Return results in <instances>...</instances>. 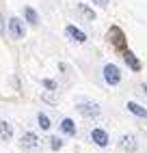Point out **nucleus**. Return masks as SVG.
Listing matches in <instances>:
<instances>
[{"label": "nucleus", "instance_id": "obj_1", "mask_svg": "<svg viewBox=\"0 0 147 153\" xmlns=\"http://www.w3.org/2000/svg\"><path fill=\"white\" fill-rule=\"evenodd\" d=\"M102 76H104V82L110 84V86H117L121 82V71L117 65H104V71H102Z\"/></svg>", "mask_w": 147, "mask_h": 153}, {"label": "nucleus", "instance_id": "obj_2", "mask_svg": "<svg viewBox=\"0 0 147 153\" xmlns=\"http://www.w3.org/2000/svg\"><path fill=\"white\" fill-rule=\"evenodd\" d=\"M78 112L82 117H87V119H98L102 108L95 104V101H80V104H78Z\"/></svg>", "mask_w": 147, "mask_h": 153}, {"label": "nucleus", "instance_id": "obj_3", "mask_svg": "<svg viewBox=\"0 0 147 153\" xmlns=\"http://www.w3.org/2000/svg\"><path fill=\"white\" fill-rule=\"evenodd\" d=\"M119 147L123 151H128V153H136V151H139V140H136L134 134H123L119 138Z\"/></svg>", "mask_w": 147, "mask_h": 153}, {"label": "nucleus", "instance_id": "obj_4", "mask_svg": "<svg viewBox=\"0 0 147 153\" xmlns=\"http://www.w3.org/2000/svg\"><path fill=\"white\" fill-rule=\"evenodd\" d=\"M91 140H93V145H98V147H108V131L106 129H102V127H95V129H91Z\"/></svg>", "mask_w": 147, "mask_h": 153}, {"label": "nucleus", "instance_id": "obj_5", "mask_svg": "<svg viewBox=\"0 0 147 153\" xmlns=\"http://www.w3.org/2000/svg\"><path fill=\"white\" fill-rule=\"evenodd\" d=\"M9 35H11L13 39H22L26 33H24V24L22 19L17 17H9Z\"/></svg>", "mask_w": 147, "mask_h": 153}, {"label": "nucleus", "instance_id": "obj_6", "mask_svg": "<svg viewBox=\"0 0 147 153\" xmlns=\"http://www.w3.org/2000/svg\"><path fill=\"white\" fill-rule=\"evenodd\" d=\"M65 35L71 39V41H76V43H85L87 41V35L82 33L80 28H76V26H67L65 28Z\"/></svg>", "mask_w": 147, "mask_h": 153}, {"label": "nucleus", "instance_id": "obj_7", "mask_svg": "<svg viewBox=\"0 0 147 153\" xmlns=\"http://www.w3.org/2000/svg\"><path fill=\"white\" fill-rule=\"evenodd\" d=\"M37 145H39V138L35 131H26L22 136V149H35Z\"/></svg>", "mask_w": 147, "mask_h": 153}, {"label": "nucleus", "instance_id": "obj_8", "mask_svg": "<svg viewBox=\"0 0 147 153\" xmlns=\"http://www.w3.org/2000/svg\"><path fill=\"white\" fill-rule=\"evenodd\" d=\"M128 110L139 119H147V108H143L141 104H136V101H128Z\"/></svg>", "mask_w": 147, "mask_h": 153}, {"label": "nucleus", "instance_id": "obj_9", "mask_svg": "<svg viewBox=\"0 0 147 153\" xmlns=\"http://www.w3.org/2000/svg\"><path fill=\"white\" fill-rule=\"evenodd\" d=\"M61 131H63V134H67V136H76V123L65 117L61 121Z\"/></svg>", "mask_w": 147, "mask_h": 153}, {"label": "nucleus", "instance_id": "obj_10", "mask_svg": "<svg viewBox=\"0 0 147 153\" xmlns=\"http://www.w3.org/2000/svg\"><path fill=\"white\" fill-rule=\"evenodd\" d=\"M123 58H125V63H128V67H130L132 71H139V69H141L139 58H136V56L130 52V50H125V52H123Z\"/></svg>", "mask_w": 147, "mask_h": 153}, {"label": "nucleus", "instance_id": "obj_11", "mask_svg": "<svg viewBox=\"0 0 147 153\" xmlns=\"http://www.w3.org/2000/svg\"><path fill=\"white\" fill-rule=\"evenodd\" d=\"M13 138V127L7 121H0V140H11Z\"/></svg>", "mask_w": 147, "mask_h": 153}, {"label": "nucleus", "instance_id": "obj_12", "mask_svg": "<svg viewBox=\"0 0 147 153\" xmlns=\"http://www.w3.org/2000/svg\"><path fill=\"white\" fill-rule=\"evenodd\" d=\"M24 15H26V19H28V24H33V26L39 22L37 11H35V9H30V7H26V9H24Z\"/></svg>", "mask_w": 147, "mask_h": 153}, {"label": "nucleus", "instance_id": "obj_13", "mask_svg": "<svg viewBox=\"0 0 147 153\" xmlns=\"http://www.w3.org/2000/svg\"><path fill=\"white\" fill-rule=\"evenodd\" d=\"M37 123H39V127L41 129H50V119H48V114H44V112H39V114H37Z\"/></svg>", "mask_w": 147, "mask_h": 153}, {"label": "nucleus", "instance_id": "obj_14", "mask_svg": "<svg viewBox=\"0 0 147 153\" xmlns=\"http://www.w3.org/2000/svg\"><path fill=\"white\" fill-rule=\"evenodd\" d=\"M78 11H80L82 15H85V17L89 19V22H93V19H95V13H93L89 7H85V4H78Z\"/></svg>", "mask_w": 147, "mask_h": 153}, {"label": "nucleus", "instance_id": "obj_15", "mask_svg": "<svg viewBox=\"0 0 147 153\" xmlns=\"http://www.w3.org/2000/svg\"><path fill=\"white\" fill-rule=\"evenodd\" d=\"M50 149H52V151L63 149V140H61L58 136H52V138H50Z\"/></svg>", "mask_w": 147, "mask_h": 153}, {"label": "nucleus", "instance_id": "obj_16", "mask_svg": "<svg viewBox=\"0 0 147 153\" xmlns=\"http://www.w3.org/2000/svg\"><path fill=\"white\" fill-rule=\"evenodd\" d=\"M112 41H115V45H119V48H123V35H121V30H117V28H112Z\"/></svg>", "mask_w": 147, "mask_h": 153}, {"label": "nucleus", "instance_id": "obj_17", "mask_svg": "<svg viewBox=\"0 0 147 153\" xmlns=\"http://www.w3.org/2000/svg\"><path fill=\"white\" fill-rule=\"evenodd\" d=\"M41 84H44L48 91H56V82H54V80H44Z\"/></svg>", "mask_w": 147, "mask_h": 153}, {"label": "nucleus", "instance_id": "obj_18", "mask_svg": "<svg viewBox=\"0 0 147 153\" xmlns=\"http://www.w3.org/2000/svg\"><path fill=\"white\" fill-rule=\"evenodd\" d=\"M91 2H95V4H100V7H106L108 0H91Z\"/></svg>", "mask_w": 147, "mask_h": 153}, {"label": "nucleus", "instance_id": "obj_19", "mask_svg": "<svg viewBox=\"0 0 147 153\" xmlns=\"http://www.w3.org/2000/svg\"><path fill=\"white\" fill-rule=\"evenodd\" d=\"M0 33H4V26H2V17H0Z\"/></svg>", "mask_w": 147, "mask_h": 153}, {"label": "nucleus", "instance_id": "obj_20", "mask_svg": "<svg viewBox=\"0 0 147 153\" xmlns=\"http://www.w3.org/2000/svg\"><path fill=\"white\" fill-rule=\"evenodd\" d=\"M141 88H143V93H145V95H147V84H143V86H141Z\"/></svg>", "mask_w": 147, "mask_h": 153}]
</instances>
